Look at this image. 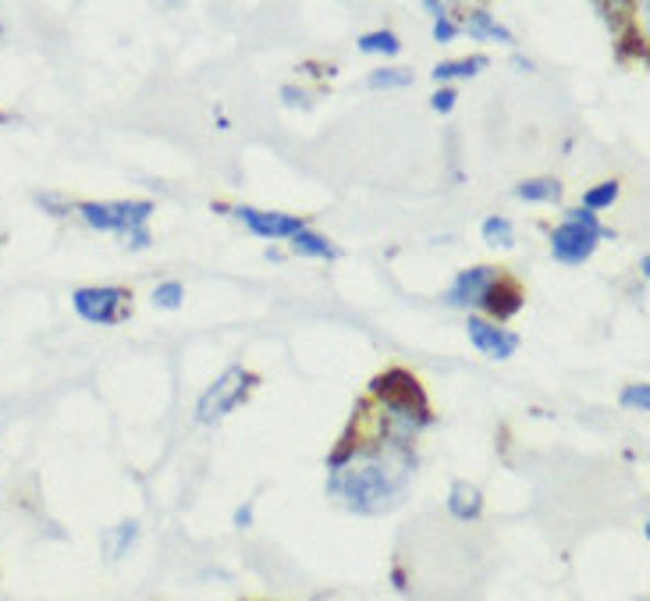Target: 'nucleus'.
<instances>
[{
  "instance_id": "f257e3e1",
  "label": "nucleus",
  "mask_w": 650,
  "mask_h": 601,
  "mask_svg": "<svg viewBox=\"0 0 650 601\" xmlns=\"http://www.w3.org/2000/svg\"><path fill=\"white\" fill-rule=\"evenodd\" d=\"M416 470L413 445L402 442H370L359 445L349 456V463L327 477V494L338 499L362 516L388 513L391 505H399Z\"/></svg>"
},
{
  "instance_id": "f03ea898",
  "label": "nucleus",
  "mask_w": 650,
  "mask_h": 601,
  "mask_svg": "<svg viewBox=\"0 0 650 601\" xmlns=\"http://www.w3.org/2000/svg\"><path fill=\"white\" fill-rule=\"evenodd\" d=\"M601 238H615V232L604 229L591 210H569L565 221L551 232V257L558 264H586Z\"/></svg>"
},
{
  "instance_id": "7ed1b4c3",
  "label": "nucleus",
  "mask_w": 650,
  "mask_h": 601,
  "mask_svg": "<svg viewBox=\"0 0 650 601\" xmlns=\"http://www.w3.org/2000/svg\"><path fill=\"white\" fill-rule=\"evenodd\" d=\"M370 399H377L391 413H405V416H419V420H434V410L427 402V392L416 374L391 367L384 374H377L370 381Z\"/></svg>"
},
{
  "instance_id": "20e7f679",
  "label": "nucleus",
  "mask_w": 650,
  "mask_h": 601,
  "mask_svg": "<svg viewBox=\"0 0 650 601\" xmlns=\"http://www.w3.org/2000/svg\"><path fill=\"white\" fill-rule=\"evenodd\" d=\"M256 385H260V378L249 370H242V367L224 370L221 381L200 399V405H195V420H200V424H214L224 413H232L238 402H246Z\"/></svg>"
},
{
  "instance_id": "39448f33",
  "label": "nucleus",
  "mask_w": 650,
  "mask_h": 601,
  "mask_svg": "<svg viewBox=\"0 0 650 601\" xmlns=\"http://www.w3.org/2000/svg\"><path fill=\"white\" fill-rule=\"evenodd\" d=\"M75 313L89 324H121L132 318V292L117 289V285H103V289H79L71 296Z\"/></svg>"
},
{
  "instance_id": "423d86ee",
  "label": "nucleus",
  "mask_w": 650,
  "mask_h": 601,
  "mask_svg": "<svg viewBox=\"0 0 650 601\" xmlns=\"http://www.w3.org/2000/svg\"><path fill=\"white\" fill-rule=\"evenodd\" d=\"M523 303H526L523 285L502 267V275L494 278V285L488 289V296H483L480 307L488 310V318H491L494 324H502V321H512V318H516V313L523 310Z\"/></svg>"
},
{
  "instance_id": "0eeeda50",
  "label": "nucleus",
  "mask_w": 650,
  "mask_h": 601,
  "mask_svg": "<svg viewBox=\"0 0 650 601\" xmlns=\"http://www.w3.org/2000/svg\"><path fill=\"white\" fill-rule=\"evenodd\" d=\"M235 218L246 221V229L260 238H292L306 229V218L295 214H274V210H256V207H235Z\"/></svg>"
},
{
  "instance_id": "6e6552de",
  "label": "nucleus",
  "mask_w": 650,
  "mask_h": 601,
  "mask_svg": "<svg viewBox=\"0 0 650 601\" xmlns=\"http://www.w3.org/2000/svg\"><path fill=\"white\" fill-rule=\"evenodd\" d=\"M497 275H502V267H491V264H480V267L462 270V275L456 278V285L448 289L445 303L448 307H480L483 296H488V289L494 285Z\"/></svg>"
},
{
  "instance_id": "1a4fd4ad",
  "label": "nucleus",
  "mask_w": 650,
  "mask_h": 601,
  "mask_svg": "<svg viewBox=\"0 0 650 601\" xmlns=\"http://www.w3.org/2000/svg\"><path fill=\"white\" fill-rule=\"evenodd\" d=\"M466 332H470V342L477 345V349L483 356H491V359H508L512 353L519 349V335L516 332H505V327H497V324L483 321V318L466 321Z\"/></svg>"
},
{
  "instance_id": "9d476101",
  "label": "nucleus",
  "mask_w": 650,
  "mask_h": 601,
  "mask_svg": "<svg viewBox=\"0 0 650 601\" xmlns=\"http://www.w3.org/2000/svg\"><path fill=\"white\" fill-rule=\"evenodd\" d=\"M79 214L89 229H97V232H114V235L128 232L125 203H79Z\"/></svg>"
},
{
  "instance_id": "9b49d317",
  "label": "nucleus",
  "mask_w": 650,
  "mask_h": 601,
  "mask_svg": "<svg viewBox=\"0 0 650 601\" xmlns=\"http://www.w3.org/2000/svg\"><path fill=\"white\" fill-rule=\"evenodd\" d=\"M448 513L456 520H480L483 513V491L477 485H470V480H456L451 485V494H448Z\"/></svg>"
},
{
  "instance_id": "f8f14e48",
  "label": "nucleus",
  "mask_w": 650,
  "mask_h": 601,
  "mask_svg": "<svg viewBox=\"0 0 650 601\" xmlns=\"http://www.w3.org/2000/svg\"><path fill=\"white\" fill-rule=\"evenodd\" d=\"M289 243H292V249L299 253V257H313V260H338L341 257V253L335 249V243H327L324 235H316L310 229H302L299 235H292Z\"/></svg>"
},
{
  "instance_id": "ddd939ff",
  "label": "nucleus",
  "mask_w": 650,
  "mask_h": 601,
  "mask_svg": "<svg viewBox=\"0 0 650 601\" xmlns=\"http://www.w3.org/2000/svg\"><path fill=\"white\" fill-rule=\"evenodd\" d=\"M516 197L523 203H558L562 200V182L558 178H530L516 186Z\"/></svg>"
},
{
  "instance_id": "4468645a",
  "label": "nucleus",
  "mask_w": 650,
  "mask_h": 601,
  "mask_svg": "<svg viewBox=\"0 0 650 601\" xmlns=\"http://www.w3.org/2000/svg\"><path fill=\"white\" fill-rule=\"evenodd\" d=\"M466 33H470L473 40H494V43H512V33L508 29L491 19L488 11H470V22H466Z\"/></svg>"
},
{
  "instance_id": "2eb2a0df",
  "label": "nucleus",
  "mask_w": 650,
  "mask_h": 601,
  "mask_svg": "<svg viewBox=\"0 0 650 601\" xmlns=\"http://www.w3.org/2000/svg\"><path fill=\"white\" fill-rule=\"evenodd\" d=\"M488 68V57H459V62H441L434 68L437 82H451V79H473L477 71Z\"/></svg>"
},
{
  "instance_id": "dca6fc26",
  "label": "nucleus",
  "mask_w": 650,
  "mask_h": 601,
  "mask_svg": "<svg viewBox=\"0 0 650 601\" xmlns=\"http://www.w3.org/2000/svg\"><path fill=\"white\" fill-rule=\"evenodd\" d=\"M483 243L497 246V249L516 246V229H512V221L508 218H488L483 221Z\"/></svg>"
},
{
  "instance_id": "f3484780",
  "label": "nucleus",
  "mask_w": 650,
  "mask_h": 601,
  "mask_svg": "<svg viewBox=\"0 0 650 601\" xmlns=\"http://www.w3.org/2000/svg\"><path fill=\"white\" fill-rule=\"evenodd\" d=\"M359 51L362 54H384V57H395L402 51V40L395 33H388V29H377V33L359 36Z\"/></svg>"
},
{
  "instance_id": "a211bd4d",
  "label": "nucleus",
  "mask_w": 650,
  "mask_h": 601,
  "mask_svg": "<svg viewBox=\"0 0 650 601\" xmlns=\"http://www.w3.org/2000/svg\"><path fill=\"white\" fill-rule=\"evenodd\" d=\"M618 200V182H601L594 189L583 192V210H591V214H597V210L612 207Z\"/></svg>"
},
{
  "instance_id": "6ab92c4d",
  "label": "nucleus",
  "mask_w": 650,
  "mask_h": 601,
  "mask_svg": "<svg viewBox=\"0 0 650 601\" xmlns=\"http://www.w3.org/2000/svg\"><path fill=\"white\" fill-rule=\"evenodd\" d=\"M135 534H139V523H135V520H125L121 527H114V531L108 534V552H111V559H117V555L132 545Z\"/></svg>"
},
{
  "instance_id": "aec40b11",
  "label": "nucleus",
  "mask_w": 650,
  "mask_h": 601,
  "mask_svg": "<svg viewBox=\"0 0 650 601\" xmlns=\"http://www.w3.org/2000/svg\"><path fill=\"white\" fill-rule=\"evenodd\" d=\"M410 82H413V71H402V68H381L370 75L373 89H395V86H410Z\"/></svg>"
},
{
  "instance_id": "412c9836",
  "label": "nucleus",
  "mask_w": 650,
  "mask_h": 601,
  "mask_svg": "<svg viewBox=\"0 0 650 601\" xmlns=\"http://www.w3.org/2000/svg\"><path fill=\"white\" fill-rule=\"evenodd\" d=\"M181 299H186V289H181L178 281H164V285H157V289H154V303L160 310H178Z\"/></svg>"
},
{
  "instance_id": "4be33fe9",
  "label": "nucleus",
  "mask_w": 650,
  "mask_h": 601,
  "mask_svg": "<svg viewBox=\"0 0 650 601\" xmlns=\"http://www.w3.org/2000/svg\"><path fill=\"white\" fill-rule=\"evenodd\" d=\"M623 405H632V410H650V385H629L623 392Z\"/></svg>"
},
{
  "instance_id": "5701e85b",
  "label": "nucleus",
  "mask_w": 650,
  "mask_h": 601,
  "mask_svg": "<svg viewBox=\"0 0 650 601\" xmlns=\"http://www.w3.org/2000/svg\"><path fill=\"white\" fill-rule=\"evenodd\" d=\"M618 54H623V57H643V54H647V47H643V36H637V29H632L629 36L618 40Z\"/></svg>"
},
{
  "instance_id": "b1692460",
  "label": "nucleus",
  "mask_w": 650,
  "mask_h": 601,
  "mask_svg": "<svg viewBox=\"0 0 650 601\" xmlns=\"http://www.w3.org/2000/svg\"><path fill=\"white\" fill-rule=\"evenodd\" d=\"M456 100H459L456 89H437L434 100H430V108H434L437 114H448L451 108H456Z\"/></svg>"
},
{
  "instance_id": "393cba45",
  "label": "nucleus",
  "mask_w": 650,
  "mask_h": 601,
  "mask_svg": "<svg viewBox=\"0 0 650 601\" xmlns=\"http://www.w3.org/2000/svg\"><path fill=\"white\" fill-rule=\"evenodd\" d=\"M456 36H459V25L451 22V19H437V22H434V40H437V43H451Z\"/></svg>"
},
{
  "instance_id": "a878e982",
  "label": "nucleus",
  "mask_w": 650,
  "mask_h": 601,
  "mask_svg": "<svg viewBox=\"0 0 650 601\" xmlns=\"http://www.w3.org/2000/svg\"><path fill=\"white\" fill-rule=\"evenodd\" d=\"M36 203H40V207H47L51 214H57V218H60V214H68V210H71V207L60 203L57 197H47V192H43V197H36Z\"/></svg>"
},
{
  "instance_id": "bb28decb",
  "label": "nucleus",
  "mask_w": 650,
  "mask_h": 601,
  "mask_svg": "<svg viewBox=\"0 0 650 601\" xmlns=\"http://www.w3.org/2000/svg\"><path fill=\"white\" fill-rule=\"evenodd\" d=\"M281 97L289 100L292 108H306V100H310V97L302 93V89H295V86H284V89H281Z\"/></svg>"
},
{
  "instance_id": "cd10ccee",
  "label": "nucleus",
  "mask_w": 650,
  "mask_h": 601,
  "mask_svg": "<svg viewBox=\"0 0 650 601\" xmlns=\"http://www.w3.org/2000/svg\"><path fill=\"white\" fill-rule=\"evenodd\" d=\"M249 523H253V505H242L238 513H235V527H238V531H246Z\"/></svg>"
},
{
  "instance_id": "c85d7f7f",
  "label": "nucleus",
  "mask_w": 650,
  "mask_h": 601,
  "mask_svg": "<svg viewBox=\"0 0 650 601\" xmlns=\"http://www.w3.org/2000/svg\"><path fill=\"white\" fill-rule=\"evenodd\" d=\"M423 8H427V11L434 14V19H448V8H445V4H437V0H427V4H423Z\"/></svg>"
},
{
  "instance_id": "c756f323",
  "label": "nucleus",
  "mask_w": 650,
  "mask_h": 601,
  "mask_svg": "<svg viewBox=\"0 0 650 601\" xmlns=\"http://www.w3.org/2000/svg\"><path fill=\"white\" fill-rule=\"evenodd\" d=\"M391 583H395V591H405V574H402V569L395 566V569H391Z\"/></svg>"
},
{
  "instance_id": "7c9ffc66",
  "label": "nucleus",
  "mask_w": 650,
  "mask_h": 601,
  "mask_svg": "<svg viewBox=\"0 0 650 601\" xmlns=\"http://www.w3.org/2000/svg\"><path fill=\"white\" fill-rule=\"evenodd\" d=\"M0 40H4V22H0Z\"/></svg>"
}]
</instances>
